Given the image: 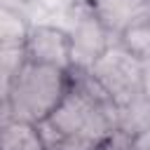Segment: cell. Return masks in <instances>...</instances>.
Returning <instances> with one entry per match:
<instances>
[{"instance_id":"cell-1","label":"cell","mask_w":150,"mask_h":150,"mask_svg":"<svg viewBox=\"0 0 150 150\" xmlns=\"http://www.w3.org/2000/svg\"><path fill=\"white\" fill-rule=\"evenodd\" d=\"M120 105L89 70H70V89L40 124L47 150H101L117 136Z\"/></svg>"},{"instance_id":"cell-2","label":"cell","mask_w":150,"mask_h":150,"mask_svg":"<svg viewBox=\"0 0 150 150\" xmlns=\"http://www.w3.org/2000/svg\"><path fill=\"white\" fill-rule=\"evenodd\" d=\"M68 89H70V70L28 61L16 73L7 91L0 94L2 120L14 117L42 124L66 98Z\"/></svg>"},{"instance_id":"cell-3","label":"cell","mask_w":150,"mask_h":150,"mask_svg":"<svg viewBox=\"0 0 150 150\" xmlns=\"http://www.w3.org/2000/svg\"><path fill=\"white\" fill-rule=\"evenodd\" d=\"M61 26H66L70 35L75 70H89L103 56V52L117 40L108 30V26L96 16V12L87 5V0H77Z\"/></svg>"},{"instance_id":"cell-4","label":"cell","mask_w":150,"mask_h":150,"mask_svg":"<svg viewBox=\"0 0 150 150\" xmlns=\"http://www.w3.org/2000/svg\"><path fill=\"white\" fill-rule=\"evenodd\" d=\"M94 80L112 96L117 105L143 94V61L127 52L117 40L89 68Z\"/></svg>"},{"instance_id":"cell-5","label":"cell","mask_w":150,"mask_h":150,"mask_svg":"<svg viewBox=\"0 0 150 150\" xmlns=\"http://www.w3.org/2000/svg\"><path fill=\"white\" fill-rule=\"evenodd\" d=\"M28 61L73 70V47L68 28L54 21H33L26 38Z\"/></svg>"},{"instance_id":"cell-6","label":"cell","mask_w":150,"mask_h":150,"mask_svg":"<svg viewBox=\"0 0 150 150\" xmlns=\"http://www.w3.org/2000/svg\"><path fill=\"white\" fill-rule=\"evenodd\" d=\"M87 5L115 38L136 23L150 21V0H87Z\"/></svg>"},{"instance_id":"cell-7","label":"cell","mask_w":150,"mask_h":150,"mask_svg":"<svg viewBox=\"0 0 150 150\" xmlns=\"http://www.w3.org/2000/svg\"><path fill=\"white\" fill-rule=\"evenodd\" d=\"M0 148L2 150H47L40 124L5 117L0 124Z\"/></svg>"},{"instance_id":"cell-8","label":"cell","mask_w":150,"mask_h":150,"mask_svg":"<svg viewBox=\"0 0 150 150\" xmlns=\"http://www.w3.org/2000/svg\"><path fill=\"white\" fill-rule=\"evenodd\" d=\"M148 127H150V98L145 94H138L136 98L120 105L117 134H122L124 138H131Z\"/></svg>"},{"instance_id":"cell-9","label":"cell","mask_w":150,"mask_h":150,"mask_svg":"<svg viewBox=\"0 0 150 150\" xmlns=\"http://www.w3.org/2000/svg\"><path fill=\"white\" fill-rule=\"evenodd\" d=\"M30 19L12 5H2L0 9V45H26Z\"/></svg>"},{"instance_id":"cell-10","label":"cell","mask_w":150,"mask_h":150,"mask_svg":"<svg viewBox=\"0 0 150 150\" xmlns=\"http://www.w3.org/2000/svg\"><path fill=\"white\" fill-rule=\"evenodd\" d=\"M26 63V45H0V94L7 91V87Z\"/></svg>"},{"instance_id":"cell-11","label":"cell","mask_w":150,"mask_h":150,"mask_svg":"<svg viewBox=\"0 0 150 150\" xmlns=\"http://www.w3.org/2000/svg\"><path fill=\"white\" fill-rule=\"evenodd\" d=\"M117 42L127 52L138 56L141 61H148L150 59V21H143V23H136V26L127 28L124 33L117 35Z\"/></svg>"},{"instance_id":"cell-12","label":"cell","mask_w":150,"mask_h":150,"mask_svg":"<svg viewBox=\"0 0 150 150\" xmlns=\"http://www.w3.org/2000/svg\"><path fill=\"white\" fill-rule=\"evenodd\" d=\"M124 150H150V127L143 129V131H138L136 136L127 138Z\"/></svg>"},{"instance_id":"cell-13","label":"cell","mask_w":150,"mask_h":150,"mask_svg":"<svg viewBox=\"0 0 150 150\" xmlns=\"http://www.w3.org/2000/svg\"><path fill=\"white\" fill-rule=\"evenodd\" d=\"M124 143H127V138H124L122 134H117V136H115L112 141H108L101 150H124Z\"/></svg>"},{"instance_id":"cell-14","label":"cell","mask_w":150,"mask_h":150,"mask_svg":"<svg viewBox=\"0 0 150 150\" xmlns=\"http://www.w3.org/2000/svg\"><path fill=\"white\" fill-rule=\"evenodd\" d=\"M143 94L150 98V59L143 61Z\"/></svg>"}]
</instances>
